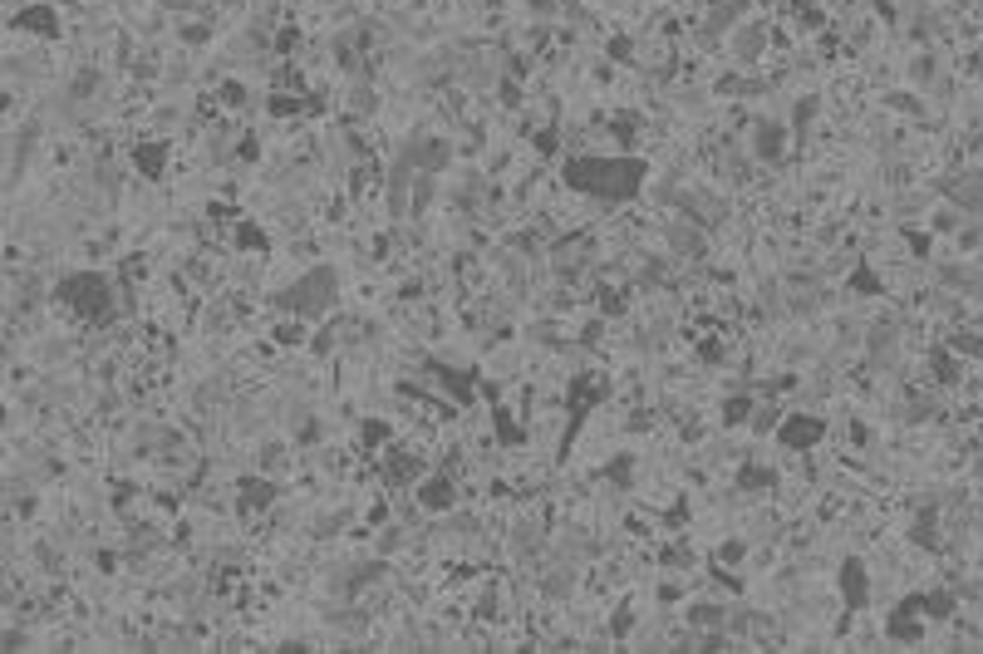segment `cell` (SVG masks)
Listing matches in <instances>:
<instances>
[{
    "label": "cell",
    "mask_w": 983,
    "mask_h": 654,
    "mask_svg": "<svg viewBox=\"0 0 983 654\" xmlns=\"http://www.w3.org/2000/svg\"><path fill=\"white\" fill-rule=\"evenodd\" d=\"M644 173H649L644 158H590V153L566 158V168H561L566 187H576L580 197H600V202H630V197H639Z\"/></svg>",
    "instance_id": "obj_1"
},
{
    "label": "cell",
    "mask_w": 983,
    "mask_h": 654,
    "mask_svg": "<svg viewBox=\"0 0 983 654\" xmlns=\"http://www.w3.org/2000/svg\"><path fill=\"white\" fill-rule=\"evenodd\" d=\"M335 300H340V281H335V271H330V266H315V271H305L295 286L276 291V310L305 315V320H320Z\"/></svg>",
    "instance_id": "obj_2"
},
{
    "label": "cell",
    "mask_w": 983,
    "mask_h": 654,
    "mask_svg": "<svg viewBox=\"0 0 983 654\" xmlns=\"http://www.w3.org/2000/svg\"><path fill=\"white\" fill-rule=\"evenodd\" d=\"M59 296L69 300V310H74L79 320H89V325H104V320L118 310V286L109 276H99V271L69 276V281L59 286Z\"/></svg>",
    "instance_id": "obj_3"
},
{
    "label": "cell",
    "mask_w": 983,
    "mask_h": 654,
    "mask_svg": "<svg viewBox=\"0 0 983 654\" xmlns=\"http://www.w3.org/2000/svg\"><path fill=\"white\" fill-rule=\"evenodd\" d=\"M777 438H782L787 448L807 453V448H816V443L826 438V423H821V418H811V414H787V418H782V428H777Z\"/></svg>",
    "instance_id": "obj_4"
},
{
    "label": "cell",
    "mask_w": 983,
    "mask_h": 654,
    "mask_svg": "<svg viewBox=\"0 0 983 654\" xmlns=\"http://www.w3.org/2000/svg\"><path fill=\"white\" fill-rule=\"evenodd\" d=\"M679 207L694 217L698 227H718L728 217V197H718V192H679Z\"/></svg>",
    "instance_id": "obj_5"
},
{
    "label": "cell",
    "mask_w": 983,
    "mask_h": 654,
    "mask_svg": "<svg viewBox=\"0 0 983 654\" xmlns=\"http://www.w3.org/2000/svg\"><path fill=\"white\" fill-rule=\"evenodd\" d=\"M453 502H458V487L448 473H433L428 482H418V507L423 512H453Z\"/></svg>",
    "instance_id": "obj_6"
},
{
    "label": "cell",
    "mask_w": 983,
    "mask_h": 654,
    "mask_svg": "<svg viewBox=\"0 0 983 654\" xmlns=\"http://www.w3.org/2000/svg\"><path fill=\"white\" fill-rule=\"evenodd\" d=\"M664 241H669V251H674V256H684V261H698V256L708 251V237H703V227H698V222H674V227L664 232Z\"/></svg>",
    "instance_id": "obj_7"
},
{
    "label": "cell",
    "mask_w": 983,
    "mask_h": 654,
    "mask_svg": "<svg viewBox=\"0 0 983 654\" xmlns=\"http://www.w3.org/2000/svg\"><path fill=\"white\" fill-rule=\"evenodd\" d=\"M841 591H846V610H861V605L870 600L866 561H861V556H851V561L841 566Z\"/></svg>",
    "instance_id": "obj_8"
},
{
    "label": "cell",
    "mask_w": 983,
    "mask_h": 654,
    "mask_svg": "<svg viewBox=\"0 0 983 654\" xmlns=\"http://www.w3.org/2000/svg\"><path fill=\"white\" fill-rule=\"evenodd\" d=\"M413 148V163L423 168V173H443L448 168V138H418V143H408Z\"/></svg>",
    "instance_id": "obj_9"
},
{
    "label": "cell",
    "mask_w": 983,
    "mask_h": 654,
    "mask_svg": "<svg viewBox=\"0 0 983 654\" xmlns=\"http://www.w3.org/2000/svg\"><path fill=\"white\" fill-rule=\"evenodd\" d=\"M782 138H787V128H782V123H757V128H752V148H757V158L777 163V148H782Z\"/></svg>",
    "instance_id": "obj_10"
},
{
    "label": "cell",
    "mask_w": 983,
    "mask_h": 654,
    "mask_svg": "<svg viewBox=\"0 0 983 654\" xmlns=\"http://www.w3.org/2000/svg\"><path fill=\"white\" fill-rule=\"evenodd\" d=\"M949 197H954L959 207H969V212H979V207H983V173H969V178H954V182H949Z\"/></svg>",
    "instance_id": "obj_11"
},
{
    "label": "cell",
    "mask_w": 983,
    "mask_h": 654,
    "mask_svg": "<svg viewBox=\"0 0 983 654\" xmlns=\"http://www.w3.org/2000/svg\"><path fill=\"white\" fill-rule=\"evenodd\" d=\"M15 25H20V30H35V35H50V40L59 35V20H55V10H50V5L20 10V15H15Z\"/></svg>",
    "instance_id": "obj_12"
},
{
    "label": "cell",
    "mask_w": 983,
    "mask_h": 654,
    "mask_svg": "<svg viewBox=\"0 0 983 654\" xmlns=\"http://www.w3.org/2000/svg\"><path fill=\"white\" fill-rule=\"evenodd\" d=\"M138 173L143 178H163V168H168V143H138Z\"/></svg>",
    "instance_id": "obj_13"
},
{
    "label": "cell",
    "mask_w": 983,
    "mask_h": 654,
    "mask_svg": "<svg viewBox=\"0 0 983 654\" xmlns=\"http://www.w3.org/2000/svg\"><path fill=\"white\" fill-rule=\"evenodd\" d=\"M418 477V458H408V453H389L384 458V482L389 487H408Z\"/></svg>",
    "instance_id": "obj_14"
},
{
    "label": "cell",
    "mask_w": 983,
    "mask_h": 654,
    "mask_svg": "<svg viewBox=\"0 0 983 654\" xmlns=\"http://www.w3.org/2000/svg\"><path fill=\"white\" fill-rule=\"evenodd\" d=\"M762 40H767V30H762V25H738V35H733V55H738V60H757V55H762Z\"/></svg>",
    "instance_id": "obj_15"
},
{
    "label": "cell",
    "mask_w": 983,
    "mask_h": 654,
    "mask_svg": "<svg viewBox=\"0 0 983 654\" xmlns=\"http://www.w3.org/2000/svg\"><path fill=\"white\" fill-rule=\"evenodd\" d=\"M728 620V610H718V605H694V625H723Z\"/></svg>",
    "instance_id": "obj_16"
},
{
    "label": "cell",
    "mask_w": 983,
    "mask_h": 654,
    "mask_svg": "<svg viewBox=\"0 0 983 654\" xmlns=\"http://www.w3.org/2000/svg\"><path fill=\"white\" fill-rule=\"evenodd\" d=\"M738 482H743V487H772L777 477L767 473V468H743V477H738Z\"/></svg>",
    "instance_id": "obj_17"
},
{
    "label": "cell",
    "mask_w": 983,
    "mask_h": 654,
    "mask_svg": "<svg viewBox=\"0 0 983 654\" xmlns=\"http://www.w3.org/2000/svg\"><path fill=\"white\" fill-rule=\"evenodd\" d=\"M743 556H748L743 541H723V551H718V561H743Z\"/></svg>",
    "instance_id": "obj_18"
},
{
    "label": "cell",
    "mask_w": 983,
    "mask_h": 654,
    "mask_svg": "<svg viewBox=\"0 0 983 654\" xmlns=\"http://www.w3.org/2000/svg\"><path fill=\"white\" fill-rule=\"evenodd\" d=\"M168 10H202V0H163Z\"/></svg>",
    "instance_id": "obj_19"
}]
</instances>
